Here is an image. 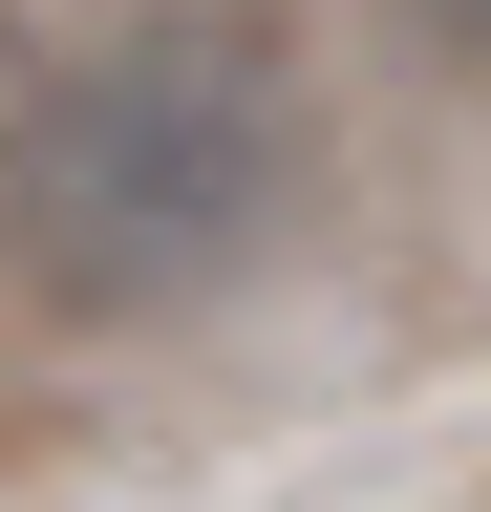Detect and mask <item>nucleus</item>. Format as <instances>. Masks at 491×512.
I'll return each mask as SVG.
<instances>
[{"label": "nucleus", "instance_id": "obj_1", "mask_svg": "<svg viewBox=\"0 0 491 512\" xmlns=\"http://www.w3.org/2000/svg\"><path fill=\"white\" fill-rule=\"evenodd\" d=\"M299 64L278 22H235V0H171V22L86 43L65 86L22 107V150H0V235H22V278L65 320H193L278 256L299 214Z\"/></svg>", "mask_w": 491, "mask_h": 512}, {"label": "nucleus", "instance_id": "obj_2", "mask_svg": "<svg viewBox=\"0 0 491 512\" xmlns=\"http://www.w3.org/2000/svg\"><path fill=\"white\" fill-rule=\"evenodd\" d=\"M385 22H406L427 64H449V86H491V0H385Z\"/></svg>", "mask_w": 491, "mask_h": 512}]
</instances>
